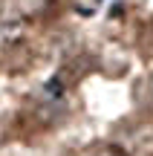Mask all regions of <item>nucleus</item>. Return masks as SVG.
I'll list each match as a JSON object with an SVG mask.
<instances>
[{
	"label": "nucleus",
	"instance_id": "f257e3e1",
	"mask_svg": "<svg viewBox=\"0 0 153 156\" xmlns=\"http://www.w3.org/2000/svg\"><path fill=\"white\" fill-rule=\"evenodd\" d=\"M101 156H121V153H116L113 147H104V151H101Z\"/></svg>",
	"mask_w": 153,
	"mask_h": 156
}]
</instances>
